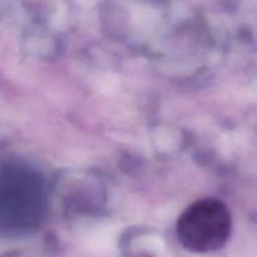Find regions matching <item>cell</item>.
<instances>
[{"label":"cell","instance_id":"6da1fadb","mask_svg":"<svg viewBox=\"0 0 257 257\" xmlns=\"http://www.w3.org/2000/svg\"><path fill=\"white\" fill-rule=\"evenodd\" d=\"M231 231V216L222 202L212 198L187 208L177 223L178 238L188 250L207 252L220 248Z\"/></svg>","mask_w":257,"mask_h":257}]
</instances>
